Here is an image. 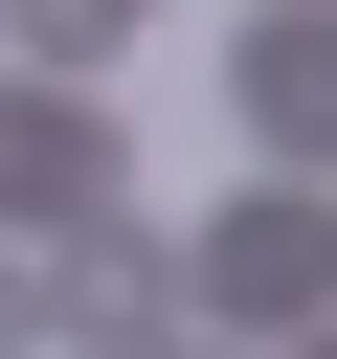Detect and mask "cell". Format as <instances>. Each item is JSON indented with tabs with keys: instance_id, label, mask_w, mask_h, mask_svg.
<instances>
[{
	"instance_id": "6da1fadb",
	"label": "cell",
	"mask_w": 337,
	"mask_h": 359,
	"mask_svg": "<svg viewBox=\"0 0 337 359\" xmlns=\"http://www.w3.org/2000/svg\"><path fill=\"white\" fill-rule=\"evenodd\" d=\"M112 180H135V157H112V112H90V90H0V224H45V247H67V224H112Z\"/></svg>"
},
{
	"instance_id": "7a4b0ae2",
	"label": "cell",
	"mask_w": 337,
	"mask_h": 359,
	"mask_svg": "<svg viewBox=\"0 0 337 359\" xmlns=\"http://www.w3.org/2000/svg\"><path fill=\"white\" fill-rule=\"evenodd\" d=\"M315 269H337V224H315V202H225V224H202V314H247V337H292V314H315Z\"/></svg>"
},
{
	"instance_id": "3957f363",
	"label": "cell",
	"mask_w": 337,
	"mask_h": 359,
	"mask_svg": "<svg viewBox=\"0 0 337 359\" xmlns=\"http://www.w3.org/2000/svg\"><path fill=\"white\" fill-rule=\"evenodd\" d=\"M247 112L292 157H337V22H247Z\"/></svg>"
},
{
	"instance_id": "277c9868",
	"label": "cell",
	"mask_w": 337,
	"mask_h": 359,
	"mask_svg": "<svg viewBox=\"0 0 337 359\" xmlns=\"http://www.w3.org/2000/svg\"><path fill=\"white\" fill-rule=\"evenodd\" d=\"M135 22H157V0H22V45H67V67H112Z\"/></svg>"
},
{
	"instance_id": "5b68a950",
	"label": "cell",
	"mask_w": 337,
	"mask_h": 359,
	"mask_svg": "<svg viewBox=\"0 0 337 359\" xmlns=\"http://www.w3.org/2000/svg\"><path fill=\"white\" fill-rule=\"evenodd\" d=\"M22 337H45V269H0V359H22Z\"/></svg>"
},
{
	"instance_id": "8992f818",
	"label": "cell",
	"mask_w": 337,
	"mask_h": 359,
	"mask_svg": "<svg viewBox=\"0 0 337 359\" xmlns=\"http://www.w3.org/2000/svg\"><path fill=\"white\" fill-rule=\"evenodd\" d=\"M112 359H202V337H112ZM225 359H247V337H225Z\"/></svg>"
},
{
	"instance_id": "52a82bcc",
	"label": "cell",
	"mask_w": 337,
	"mask_h": 359,
	"mask_svg": "<svg viewBox=\"0 0 337 359\" xmlns=\"http://www.w3.org/2000/svg\"><path fill=\"white\" fill-rule=\"evenodd\" d=\"M292 359H337V337H292Z\"/></svg>"
}]
</instances>
